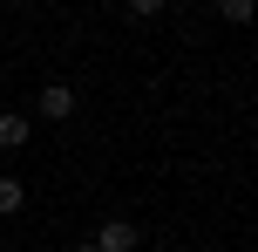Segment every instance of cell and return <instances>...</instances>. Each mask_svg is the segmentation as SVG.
<instances>
[{
  "label": "cell",
  "mask_w": 258,
  "mask_h": 252,
  "mask_svg": "<svg viewBox=\"0 0 258 252\" xmlns=\"http://www.w3.org/2000/svg\"><path fill=\"white\" fill-rule=\"evenodd\" d=\"M75 109H82L75 82H41V95H34V116H41V123H68Z\"/></svg>",
  "instance_id": "obj_1"
},
{
  "label": "cell",
  "mask_w": 258,
  "mask_h": 252,
  "mask_svg": "<svg viewBox=\"0 0 258 252\" xmlns=\"http://www.w3.org/2000/svg\"><path fill=\"white\" fill-rule=\"evenodd\" d=\"M89 245L95 252H143V232H136V218H102Z\"/></svg>",
  "instance_id": "obj_2"
},
{
  "label": "cell",
  "mask_w": 258,
  "mask_h": 252,
  "mask_svg": "<svg viewBox=\"0 0 258 252\" xmlns=\"http://www.w3.org/2000/svg\"><path fill=\"white\" fill-rule=\"evenodd\" d=\"M27 136H34V116H21V109H0V150H21Z\"/></svg>",
  "instance_id": "obj_3"
},
{
  "label": "cell",
  "mask_w": 258,
  "mask_h": 252,
  "mask_svg": "<svg viewBox=\"0 0 258 252\" xmlns=\"http://www.w3.org/2000/svg\"><path fill=\"white\" fill-rule=\"evenodd\" d=\"M21 205H27V184H21L14 171H0V218H14Z\"/></svg>",
  "instance_id": "obj_4"
},
{
  "label": "cell",
  "mask_w": 258,
  "mask_h": 252,
  "mask_svg": "<svg viewBox=\"0 0 258 252\" xmlns=\"http://www.w3.org/2000/svg\"><path fill=\"white\" fill-rule=\"evenodd\" d=\"M218 21L224 27H245L251 21V0H218Z\"/></svg>",
  "instance_id": "obj_5"
},
{
  "label": "cell",
  "mask_w": 258,
  "mask_h": 252,
  "mask_svg": "<svg viewBox=\"0 0 258 252\" xmlns=\"http://www.w3.org/2000/svg\"><path fill=\"white\" fill-rule=\"evenodd\" d=\"M129 14H136V21H150V14H163V0H122Z\"/></svg>",
  "instance_id": "obj_6"
},
{
  "label": "cell",
  "mask_w": 258,
  "mask_h": 252,
  "mask_svg": "<svg viewBox=\"0 0 258 252\" xmlns=\"http://www.w3.org/2000/svg\"><path fill=\"white\" fill-rule=\"evenodd\" d=\"M75 252H95V245H89V239H82V245H75Z\"/></svg>",
  "instance_id": "obj_7"
}]
</instances>
